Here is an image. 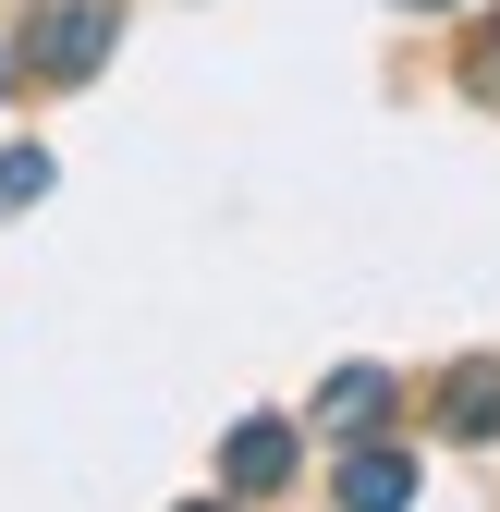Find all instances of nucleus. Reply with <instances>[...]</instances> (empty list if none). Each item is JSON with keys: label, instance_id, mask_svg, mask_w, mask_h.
<instances>
[{"label": "nucleus", "instance_id": "obj_7", "mask_svg": "<svg viewBox=\"0 0 500 512\" xmlns=\"http://www.w3.org/2000/svg\"><path fill=\"white\" fill-rule=\"evenodd\" d=\"M464 86H476V98H488V110H500V13H488V25H476V37H464Z\"/></svg>", "mask_w": 500, "mask_h": 512}, {"label": "nucleus", "instance_id": "obj_1", "mask_svg": "<svg viewBox=\"0 0 500 512\" xmlns=\"http://www.w3.org/2000/svg\"><path fill=\"white\" fill-rule=\"evenodd\" d=\"M110 49H122V13H110V0H49V13L25 25V74H49V86H86Z\"/></svg>", "mask_w": 500, "mask_h": 512}, {"label": "nucleus", "instance_id": "obj_5", "mask_svg": "<svg viewBox=\"0 0 500 512\" xmlns=\"http://www.w3.org/2000/svg\"><path fill=\"white\" fill-rule=\"evenodd\" d=\"M440 427H452V439H500V366H452Z\"/></svg>", "mask_w": 500, "mask_h": 512}, {"label": "nucleus", "instance_id": "obj_8", "mask_svg": "<svg viewBox=\"0 0 500 512\" xmlns=\"http://www.w3.org/2000/svg\"><path fill=\"white\" fill-rule=\"evenodd\" d=\"M403 13H452V0H403Z\"/></svg>", "mask_w": 500, "mask_h": 512}, {"label": "nucleus", "instance_id": "obj_9", "mask_svg": "<svg viewBox=\"0 0 500 512\" xmlns=\"http://www.w3.org/2000/svg\"><path fill=\"white\" fill-rule=\"evenodd\" d=\"M13 61H25V49H0V86H13Z\"/></svg>", "mask_w": 500, "mask_h": 512}, {"label": "nucleus", "instance_id": "obj_10", "mask_svg": "<svg viewBox=\"0 0 500 512\" xmlns=\"http://www.w3.org/2000/svg\"><path fill=\"white\" fill-rule=\"evenodd\" d=\"M183 512H220V500H183Z\"/></svg>", "mask_w": 500, "mask_h": 512}, {"label": "nucleus", "instance_id": "obj_4", "mask_svg": "<svg viewBox=\"0 0 500 512\" xmlns=\"http://www.w3.org/2000/svg\"><path fill=\"white\" fill-rule=\"evenodd\" d=\"M403 500H415V464L379 452V439H354L342 452V512H403Z\"/></svg>", "mask_w": 500, "mask_h": 512}, {"label": "nucleus", "instance_id": "obj_3", "mask_svg": "<svg viewBox=\"0 0 500 512\" xmlns=\"http://www.w3.org/2000/svg\"><path fill=\"white\" fill-rule=\"evenodd\" d=\"M379 415H391V378L379 366H330L318 378V427L330 439H379Z\"/></svg>", "mask_w": 500, "mask_h": 512}, {"label": "nucleus", "instance_id": "obj_6", "mask_svg": "<svg viewBox=\"0 0 500 512\" xmlns=\"http://www.w3.org/2000/svg\"><path fill=\"white\" fill-rule=\"evenodd\" d=\"M49 196V147H0V208H37Z\"/></svg>", "mask_w": 500, "mask_h": 512}, {"label": "nucleus", "instance_id": "obj_2", "mask_svg": "<svg viewBox=\"0 0 500 512\" xmlns=\"http://www.w3.org/2000/svg\"><path fill=\"white\" fill-rule=\"evenodd\" d=\"M220 488H232V500L293 488V427H281V415H244V427L220 439Z\"/></svg>", "mask_w": 500, "mask_h": 512}]
</instances>
